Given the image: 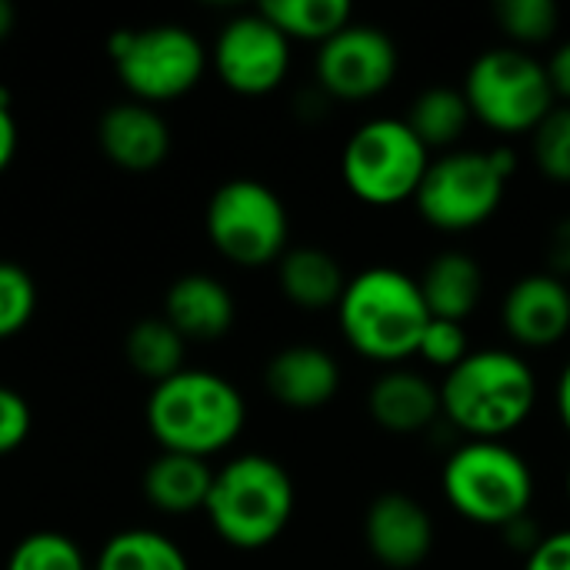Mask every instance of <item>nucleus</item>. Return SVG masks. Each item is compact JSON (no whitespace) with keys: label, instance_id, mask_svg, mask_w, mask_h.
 <instances>
[{"label":"nucleus","instance_id":"obj_23","mask_svg":"<svg viewBox=\"0 0 570 570\" xmlns=\"http://www.w3.org/2000/svg\"><path fill=\"white\" fill-rule=\"evenodd\" d=\"M94 570H190V558L174 538L154 528H127L107 538Z\"/></svg>","mask_w":570,"mask_h":570},{"label":"nucleus","instance_id":"obj_10","mask_svg":"<svg viewBox=\"0 0 570 570\" xmlns=\"http://www.w3.org/2000/svg\"><path fill=\"white\" fill-rule=\"evenodd\" d=\"M214 250L237 267H267L287 254L291 217L281 194L257 177L224 180L204 210Z\"/></svg>","mask_w":570,"mask_h":570},{"label":"nucleus","instance_id":"obj_34","mask_svg":"<svg viewBox=\"0 0 570 570\" xmlns=\"http://www.w3.org/2000/svg\"><path fill=\"white\" fill-rule=\"evenodd\" d=\"M501 538H504V544L511 548V551H518V554H531L538 544H541V531H538V524H534V518L528 514V518H518L514 524H508L504 531H501Z\"/></svg>","mask_w":570,"mask_h":570},{"label":"nucleus","instance_id":"obj_4","mask_svg":"<svg viewBox=\"0 0 570 570\" xmlns=\"http://www.w3.org/2000/svg\"><path fill=\"white\" fill-rule=\"evenodd\" d=\"M294 504L297 491L287 468L271 454L250 451L214 471L204 514L227 548L264 551L287 531Z\"/></svg>","mask_w":570,"mask_h":570},{"label":"nucleus","instance_id":"obj_37","mask_svg":"<svg viewBox=\"0 0 570 570\" xmlns=\"http://www.w3.org/2000/svg\"><path fill=\"white\" fill-rule=\"evenodd\" d=\"M554 407H558V417H561L564 431L570 434V361L561 367V374H558V384H554Z\"/></svg>","mask_w":570,"mask_h":570},{"label":"nucleus","instance_id":"obj_14","mask_svg":"<svg viewBox=\"0 0 570 570\" xmlns=\"http://www.w3.org/2000/svg\"><path fill=\"white\" fill-rule=\"evenodd\" d=\"M501 324L508 337L528 351H544L570 334V284L534 271L514 281L501 304Z\"/></svg>","mask_w":570,"mask_h":570},{"label":"nucleus","instance_id":"obj_7","mask_svg":"<svg viewBox=\"0 0 570 570\" xmlns=\"http://www.w3.org/2000/svg\"><path fill=\"white\" fill-rule=\"evenodd\" d=\"M471 117L498 134H534L558 107L548 63L524 47L501 43L481 50L464 73Z\"/></svg>","mask_w":570,"mask_h":570},{"label":"nucleus","instance_id":"obj_1","mask_svg":"<svg viewBox=\"0 0 570 570\" xmlns=\"http://www.w3.org/2000/svg\"><path fill=\"white\" fill-rule=\"evenodd\" d=\"M441 414L468 441H504L534 414L538 374L524 354L478 347L441 384Z\"/></svg>","mask_w":570,"mask_h":570},{"label":"nucleus","instance_id":"obj_29","mask_svg":"<svg viewBox=\"0 0 570 570\" xmlns=\"http://www.w3.org/2000/svg\"><path fill=\"white\" fill-rule=\"evenodd\" d=\"M37 311V284L27 267L0 261V341L17 337Z\"/></svg>","mask_w":570,"mask_h":570},{"label":"nucleus","instance_id":"obj_27","mask_svg":"<svg viewBox=\"0 0 570 570\" xmlns=\"http://www.w3.org/2000/svg\"><path fill=\"white\" fill-rule=\"evenodd\" d=\"M494 20L514 47H534L558 33L561 10L554 0H501Z\"/></svg>","mask_w":570,"mask_h":570},{"label":"nucleus","instance_id":"obj_18","mask_svg":"<svg viewBox=\"0 0 570 570\" xmlns=\"http://www.w3.org/2000/svg\"><path fill=\"white\" fill-rule=\"evenodd\" d=\"M164 317L184 341H217L237 321L234 294L210 274H184L164 294Z\"/></svg>","mask_w":570,"mask_h":570},{"label":"nucleus","instance_id":"obj_17","mask_svg":"<svg viewBox=\"0 0 570 570\" xmlns=\"http://www.w3.org/2000/svg\"><path fill=\"white\" fill-rule=\"evenodd\" d=\"M367 414L387 434H397V438L424 434L438 424V417H444L441 414V391L421 371L391 367L371 384Z\"/></svg>","mask_w":570,"mask_h":570},{"label":"nucleus","instance_id":"obj_11","mask_svg":"<svg viewBox=\"0 0 570 570\" xmlns=\"http://www.w3.org/2000/svg\"><path fill=\"white\" fill-rule=\"evenodd\" d=\"M397 43L384 27L351 20L341 33L324 40L314 57L317 90L331 100H371L397 77Z\"/></svg>","mask_w":570,"mask_h":570},{"label":"nucleus","instance_id":"obj_3","mask_svg":"<svg viewBox=\"0 0 570 570\" xmlns=\"http://www.w3.org/2000/svg\"><path fill=\"white\" fill-rule=\"evenodd\" d=\"M334 311L347 347L391 367H401L417 354L421 334L431 324V307L417 277L391 264H374L347 277Z\"/></svg>","mask_w":570,"mask_h":570},{"label":"nucleus","instance_id":"obj_16","mask_svg":"<svg viewBox=\"0 0 570 570\" xmlns=\"http://www.w3.org/2000/svg\"><path fill=\"white\" fill-rule=\"evenodd\" d=\"M267 394L291 411H321L341 391V364L321 344H291L264 367Z\"/></svg>","mask_w":570,"mask_h":570},{"label":"nucleus","instance_id":"obj_9","mask_svg":"<svg viewBox=\"0 0 570 570\" xmlns=\"http://www.w3.org/2000/svg\"><path fill=\"white\" fill-rule=\"evenodd\" d=\"M110 60L130 100L167 104L190 94L210 63L204 40L180 23H154L144 30H114L107 40Z\"/></svg>","mask_w":570,"mask_h":570},{"label":"nucleus","instance_id":"obj_35","mask_svg":"<svg viewBox=\"0 0 570 570\" xmlns=\"http://www.w3.org/2000/svg\"><path fill=\"white\" fill-rule=\"evenodd\" d=\"M548 77H551L554 97L570 104V40H564V43L548 57Z\"/></svg>","mask_w":570,"mask_h":570},{"label":"nucleus","instance_id":"obj_33","mask_svg":"<svg viewBox=\"0 0 570 570\" xmlns=\"http://www.w3.org/2000/svg\"><path fill=\"white\" fill-rule=\"evenodd\" d=\"M544 271L570 281V214H564L551 230H548V240H544Z\"/></svg>","mask_w":570,"mask_h":570},{"label":"nucleus","instance_id":"obj_36","mask_svg":"<svg viewBox=\"0 0 570 570\" xmlns=\"http://www.w3.org/2000/svg\"><path fill=\"white\" fill-rule=\"evenodd\" d=\"M17 144H20V134H17L13 110L0 104V174L13 164V157H17Z\"/></svg>","mask_w":570,"mask_h":570},{"label":"nucleus","instance_id":"obj_12","mask_svg":"<svg viewBox=\"0 0 570 570\" xmlns=\"http://www.w3.org/2000/svg\"><path fill=\"white\" fill-rule=\"evenodd\" d=\"M210 67L227 90L240 97H264L287 80L291 40L261 10L237 13L220 27Z\"/></svg>","mask_w":570,"mask_h":570},{"label":"nucleus","instance_id":"obj_31","mask_svg":"<svg viewBox=\"0 0 570 570\" xmlns=\"http://www.w3.org/2000/svg\"><path fill=\"white\" fill-rule=\"evenodd\" d=\"M30 428H33V414L27 397L0 384V458L20 451L30 438Z\"/></svg>","mask_w":570,"mask_h":570},{"label":"nucleus","instance_id":"obj_2","mask_svg":"<svg viewBox=\"0 0 570 570\" xmlns=\"http://www.w3.org/2000/svg\"><path fill=\"white\" fill-rule=\"evenodd\" d=\"M144 421L160 451L210 461L244 434L247 401L224 374L184 367L150 387Z\"/></svg>","mask_w":570,"mask_h":570},{"label":"nucleus","instance_id":"obj_21","mask_svg":"<svg viewBox=\"0 0 570 570\" xmlns=\"http://www.w3.org/2000/svg\"><path fill=\"white\" fill-rule=\"evenodd\" d=\"M277 284L281 294L304 311H327L337 307L347 274L341 261L324 247H287L277 261Z\"/></svg>","mask_w":570,"mask_h":570},{"label":"nucleus","instance_id":"obj_24","mask_svg":"<svg viewBox=\"0 0 570 570\" xmlns=\"http://www.w3.org/2000/svg\"><path fill=\"white\" fill-rule=\"evenodd\" d=\"M124 354H127V364L140 377H147L150 384H160L184 371L187 341L170 327L167 317H144L127 331Z\"/></svg>","mask_w":570,"mask_h":570},{"label":"nucleus","instance_id":"obj_15","mask_svg":"<svg viewBox=\"0 0 570 570\" xmlns=\"http://www.w3.org/2000/svg\"><path fill=\"white\" fill-rule=\"evenodd\" d=\"M97 144L114 167L127 174H147L167 160L170 127L157 107L140 100H120L100 117Z\"/></svg>","mask_w":570,"mask_h":570},{"label":"nucleus","instance_id":"obj_6","mask_svg":"<svg viewBox=\"0 0 570 570\" xmlns=\"http://www.w3.org/2000/svg\"><path fill=\"white\" fill-rule=\"evenodd\" d=\"M514 170L518 154L511 147L444 150L438 160H431L414 207L431 227L444 234L474 230L498 214Z\"/></svg>","mask_w":570,"mask_h":570},{"label":"nucleus","instance_id":"obj_30","mask_svg":"<svg viewBox=\"0 0 570 570\" xmlns=\"http://www.w3.org/2000/svg\"><path fill=\"white\" fill-rule=\"evenodd\" d=\"M471 354V337H468V327L458 324V321H441V317H431V324L424 327L421 334V344H417V357L431 367H441L444 374L451 367H458L464 357Z\"/></svg>","mask_w":570,"mask_h":570},{"label":"nucleus","instance_id":"obj_39","mask_svg":"<svg viewBox=\"0 0 570 570\" xmlns=\"http://www.w3.org/2000/svg\"><path fill=\"white\" fill-rule=\"evenodd\" d=\"M564 491H568V501H570V464H568V478H564Z\"/></svg>","mask_w":570,"mask_h":570},{"label":"nucleus","instance_id":"obj_26","mask_svg":"<svg viewBox=\"0 0 570 570\" xmlns=\"http://www.w3.org/2000/svg\"><path fill=\"white\" fill-rule=\"evenodd\" d=\"M3 570H94L83 548L60 531H33L20 538Z\"/></svg>","mask_w":570,"mask_h":570},{"label":"nucleus","instance_id":"obj_28","mask_svg":"<svg viewBox=\"0 0 570 570\" xmlns=\"http://www.w3.org/2000/svg\"><path fill=\"white\" fill-rule=\"evenodd\" d=\"M531 157L538 170L554 180L570 184V104H558L531 134Z\"/></svg>","mask_w":570,"mask_h":570},{"label":"nucleus","instance_id":"obj_13","mask_svg":"<svg viewBox=\"0 0 570 570\" xmlns=\"http://www.w3.org/2000/svg\"><path fill=\"white\" fill-rule=\"evenodd\" d=\"M364 544L381 568H421L434 551V518L404 491L377 494L364 514Z\"/></svg>","mask_w":570,"mask_h":570},{"label":"nucleus","instance_id":"obj_20","mask_svg":"<svg viewBox=\"0 0 570 570\" xmlns=\"http://www.w3.org/2000/svg\"><path fill=\"white\" fill-rule=\"evenodd\" d=\"M214 484V468L200 458L160 451L144 471V498L167 518H187L204 511Z\"/></svg>","mask_w":570,"mask_h":570},{"label":"nucleus","instance_id":"obj_19","mask_svg":"<svg viewBox=\"0 0 570 570\" xmlns=\"http://www.w3.org/2000/svg\"><path fill=\"white\" fill-rule=\"evenodd\" d=\"M431 317L464 324L484 297V267L468 250H441L417 277Z\"/></svg>","mask_w":570,"mask_h":570},{"label":"nucleus","instance_id":"obj_32","mask_svg":"<svg viewBox=\"0 0 570 570\" xmlns=\"http://www.w3.org/2000/svg\"><path fill=\"white\" fill-rule=\"evenodd\" d=\"M524 570H570V528L551 531L524 558Z\"/></svg>","mask_w":570,"mask_h":570},{"label":"nucleus","instance_id":"obj_38","mask_svg":"<svg viewBox=\"0 0 570 570\" xmlns=\"http://www.w3.org/2000/svg\"><path fill=\"white\" fill-rule=\"evenodd\" d=\"M13 20H17L13 7H10L7 0H0V40H7V37H10V30H13Z\"/></svg>","mask_w":570,"mask_h":570},{"label":"nucleus","instance_id":"obj_22","mask_svg":"<svg viewBox=\"0 0 570 570\" xmlns=\"http://www.w3.org/2000/svg\"><path fill=\"white\" fill-rule=\"evenodd\" d=\"M404 120L424 140L428 150H454V144L464 137V130L474 117H471V107H468V97L461 87L434 83V87H424L411 100Z\"/></svg>","mask_w":570,"mask_h":570},{"label":"nucleus","instance_id":"obj_5","mask_svg":"<svg viewBox=\"0 0 570 570\" xmlns=\"http://www.w3.org/2000/svg\"><path fill=\"white\" fill-rule=\"evenodd\" d=\"M441 491L458 518L504 531L531 514L534 471L508 441H464L441 468Z\"/></svg>","mask_w":570,"mask_h":570},{"label":"nucleus","instance_id":"obj_8","mask_svg":"<svg viewBox=\"0 0 570 570\" xmlns=\"http://www.w3.org/2000/svg\"><path fill=\"white\" fill-rule=\"evenodd\" d=\"M431 150L404 117H371L341 150L344 187L371 207H397L417 197Z\"/></svg>","mask_w":570,"mask_h":570},{"label":"nucleus","instance_id":"obj_25","mask_svg":"<svg viewBox=\"0 0 570 570\" xmlns=\"http://www.w3.org/2000/svg\"><path fill=\"white\" fill-rule=\"evenodd\" d=\"M287 40H314L317 47L354 20L347 0H264L257 7Z\"/></svg>","mask_w":570,"mask_h":570}]
</instances>
